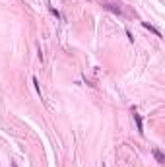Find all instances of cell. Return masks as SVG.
Masks as SVG:
<instances>
[{
	"label": "cell",
	"mask_w": 165,
	"mask_h": 167,
	"mask_svg": "<svg viewBox=\"0 0 165 167\" xmlns=\"http://www.w3.org/2000/svg\"><path fill=\"white\" fill-rule=\"evenodd\" d=\"M142 27H144V29H148V31H152L155 37H161V31H159L157 27H153L152 23H148V21H142Z\"/></svg>",
	"instance_id": "cell-2"
},
{
	"label": "cell",
	"mask_w": 165,
	"mask_h": 167,
	"mask_svg": "<svg viewBox=\"0 0 165 167\" xmlns=\"http://www.w3.org/2000/svg\"><path fill=\"white\" fill-rule=\"evenodd\" d=\"M10 167H18V163H16V161H10Z\"/></svg>",
	"instance_id": "cell-7"
},
{
	"label": "cell",
	"mask_w": 165,
	"mask_h": 167,
	"mask_svg": "<svg viewBox=\"0 0 165 167\" xmlns=\"http://www.w3.org/2000/svg\"><path fill=\"white\" fill-rule=\"evenodd\" d=\"M134 122H136V128H138V134L142 136V134H144V122H142V117H140L138 113H136V111H134Z\"/></svg>",
	"instance_id": "cell-1"
},
{
	"label": "cell",
	"mask_w": 165,
	"mask_h": 167,
	"mask_svg": "<svg viewBox=\"0 0 165 167\" xmlns=\"http://www.w3.org/2000/svg\"><path fill=\"white\" fill-rule=\"evenodd\" d=\"M51 14H52V16H57V18H60V14H58V10H57V8H52V6H51Z\"/></svg>",
	"instance_id": "cell-6"
},
{
	"label": "cell",
	"mask_w": 165,
	"mask_h": 167,
	"mask_svg": "<svg viewBox=\"0 0 165 167\" xmlns=\"http://www.w3.org/2000/svg\"><path fill=\"white\" fill-rule=\"evenodd\" d=\"M152 154H153V157H155V161H157V163H163V161H165L163 154H161L157 148H153V150H152Z\"/></svg>",
	"instance_id": "cell-3"
},
{
	"label": "cell",
	"mask_w": 165,
	"mask_h": 167,
	"mask_svg": "<svg viewBox=\"0 0 165 167\" xmlns=\"http://www.w3.org/2000/svg\"><path fill=\"white\" fill-rule=\"evenodd\" d=\"M126 37H128L130 43H134V37H132V33H130V29H126Z\"/></svg>",
	"instance_id": "cell-5"
},
{
	"label": "cell",
	"mask_w": 165,
	"mask_h": 167,
	"mask_svg": "<svg viewBox=\"0 0 165 167\" xmlns=\"http://www.w3.org/2000/svg\"><path fill=\"white\" fill-rule=\"evenodd\" d=\"M33 86H35V91H37L39 95H41V86H39V80L35 76H33Z\"/></svg>",
	"instance_id": "cell-4"
}]
</instances>
